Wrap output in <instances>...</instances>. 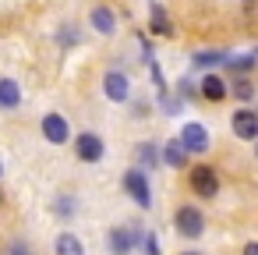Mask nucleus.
Wrapping results in <instances>:
<instances>
[{"instance_id":"obj_1","label":"nucleus","mask_w":258,"mask_h":255,"mask_svg":"<svg viewBox=\"0 0 258 255\" xmlns=\"http://www.w3.org/2000/svg\"><path fill=\"white\" fill-rule=\"evenodd\" d=\"M191 188H195V195H202V198H216L219 195V174L212 170V167H191Z\"/></svg>"},{"instance_id":"obj_2","label":"nucleus","mask_w":258,"mask_h":255,"mask_svg":"<svg viewBox=\"0 0 258 255\" xmlns=\"http://www.w3.org/2000/svg\"><path fill=\"white\" fill-rule=\"evenodd\" d=\"M173 227H177V234H184V237H198V234L205 230V216H202V209H195V206H180L177 216H173Z\"/></svg>"},{"instance_id":"obj_3","label":"nucleus","mask_w":258,"mask_h":255,"mask_svg":"<svg viewBox=\"0 0 258 255\" xmlns=\"http://www.w3.org/2000/svg\"><path fill=\"white\" fill-rule=\"evenodd\" d=\"M230 128H233V135H237V138H244V142H254V138H258V110H247V107L233 110V117H230Z\"/></svg>"},{"instance_id":"obj_4","label":"nucleus","mask_w":258,"mask_h":255,"mask_svg":"<svg viewBox=\"0 0 258 255\" xmlns=\"http://www.w3.org/2000/svg\"><path fill=\"white\" fill-rule=\"evenodd\" d=\"M124 188H127V195L142 206V209H149L152 206V191H149V181H145V174L138 170V167H131L127 174H124Z\"/></svg>"},{"instance_id":"obj_5","label":"nucleus","mask_w":258,"mask_h":255,"mask_svg":"<svg viewBox=\"0 0 258 255\" xmlns=\"http://www.w3.org/2000/svg\"><path fill=\"white\" fill-rule=\"evenodd\" d=\"M180 142H184V149L187 152H205L209 145H212V138H209V131L202 128V124H184V131H180Z\"/></svg>"},{"instance_id":"obj_6","label":"nucleus","mask_w":258,"mask_h":255,"mask_svg":"<svg viewBox=\"0 0 258 255\" xmlns=\"http://www.w3.org/2000/svg\"><path fill=\"white\" fill-rule=\"evenodd\" d=\"M103 138L99 135H92V131H85V135H78V160H85V163H96V160H103Z\"/></svg>"},{"instance_id":"obj_7","label":"nucleus","mask_w":258,"mask_h":255,"mask_svg":"<svg viewBox=\"0 0 258 255\" xmlns=\"http://www.w3.org/2000/svg\"><path fill=\"white\" fill-rule=\"evenodd\" d=\"M43 135H46V142L64 145V142H68V121H64L60 114H46V117H43Z\"/></svg>"},{"instance_id":"obj_8","label":"nucleus","mask_w":258,"mask_h":255,"mask_svg":"<svg viewBox=\"0 0 258 255\" xmlns=\"http://www.w3.org/2000/svg\"><path fill=\"white\" fill-rule=\"evenodd\" d=\"M103 92H106V96H110L113 103H124L131 89H127V78H124L120 71H110V75L103 78Z\"/></svg>"},{"instance_id":"obj_9","label":"nucleus","mask_w":258,"mask_h":255,"mask_svg":"<svg viewBox=\"0 0 258 255\" xmlns=\"http://www.w3.org/2000/svg\"><path fill=\"white\" fill-rule=\"evenodd\" d=\"M135 241H138V237H135V230H127V227H113V230H110V251H113V255H127Z\"/></svg>"},{"instance_id":"obj_10","label":"nucleus","mask_w":258,"mask_h":255,"mask_svg":"<svg viewBox=\"0 0 258 255\" xmlns=\"http://www.w3.org/2000/svg\"><path fill=\"white\" fill-rule=\"evenodd\" d=\"M226 92H230V89H226V82H223L219 75H205V78H202V96H205L209 103L226 99Z\"/></svg>"},{"instance_id":"obj_11","label":"nucleus","mask_w":258,"mask_h":255,"mask_svg":"<svg viewBox=\"0 0 258 255\" xmlns=\"http://www.w3.org/2000/svg\"><path fill=\"white\" fill-rule=\"evenodd\" d=\"M22 103V85L15 78H0V107H18Z\"/></svg>"},{"instance_id":"obj_12","label":"nucleus","mask_w":258,"mask_h":255,"mask_svg":"<svg viewBox=\"0 0 258 255\" xmlns=\"http://www.w3.org/2000/svg\"><path fill=\"white\" fill-rule=\"evenodd\" d=\"M92 29L103 32V36H110V32L117 29V15H113L110 8H92Z\"/></svg>"},{"instance_id":"obj_13","label":"nucleus","mask_w":258,"mask_h":255,"mask_svg":"<svg viewBox=\"0 0 258 255\" xmlns=\"http://www.w3.org/2000/svg\"><path fill=\"white\" fill-rule=\"evenodd\" d=\"M163 160H166L170 167H184V163H187L184 142H180V138H177V142H166V145H163Z\"/></svg>"},{"instance_id":"obj_14","label":"nucleus","mask_w":258,"mask_h":255,"mask_svg":"<svg viewBox=\"0 0 258 255\" xmlns=\"http://www.w3.org/2000/svg\"><path fill=\"white\" fill-rule=\"evenodd\" d=\"M152 32H156V36H166V39L173 36V22L166 18V11H163L159 4H152Z\"/></svg>"},{"instance_id":"obj_15","label":"nucleus","mask_w":258,"mask_h":255,"mask_svg":"<svg viewBox=\"0 0 258 255\" xmlns=\"http://www.w3.org/2000/svg\"><path fill=\"white\" fill-rule=\"evenodd\" d=\"M57 255H85V248L75 234H60L57 237Z\"/></svg>"},{"instance_id":"obj_16","label":"nucleus","mask_w":258,"mask_h":255,"mask_svg":"<svg viewBox=\"0 0 258 255\" xmlns=\"http://www.w3.org/2000/svg\"><path fill=\"white\" fill-rule=\"evenodd\" d=\"M223 61H226L223 54H198V57H195L198 68H212V64H223Z\"/></svg>"},{"instance_id":"obj_17","label":"nucleus","mask_w":258,"mask_h":255,"mask_svg":"<svg viewBox=\"0 0 258 255\" xmlns=\"http://www.w3.org/2000/svg\"><path fill=\"white\" fill-rule=\"evenodd\" d=\"M233 92H237L240 99H251V96H254V89H251V82H244V78H240V82H233Z\"/></svg>"},{"instance_id":"obj_18","label":"nucleus","mask_w":258,"mask_h":255,"mask_svg":"<svg viewBox=\"0 0 258 255\" xmlns=\"http://www.w3.org/2000/svg\"><path fill=\"white\" fill-rule=\"evenodd\" d=\"M145 251H149V255H159V244H156V237H145Z\"/></svg>"},{"instance_id":"obj_19","label":"nucleus","mask_w":258,"mask_h":255,"mask_svg":"<svg viewBox=\"0 0 258 255\" xmlns=\"http://www.w3.org/2000/svg\"><path fill=\"white\" fill-rule=\"evenodd\" d=\"M244 255H258V241H247L244 244Z\"/></svg>"},{"instance_id":"obj_20","label":"nucleus","mask_w":258,"mask_h":255,"mask_svg":"<svg viewBox=\"0 0 258 255\" xmlns=\"http://www.w3.org/2000/svg\"><path fill=\"white\" fill-rule=\"evenodd\" d=\"M11 255H29V248L25 244H11Z\"/></svg>"},{"instance_id":"obj_21","label":"nucleus","mask_w":258,"mask_h":255,"mask_svg":"<svg viewBox=\"0 0 258 255\" xmlns=\"http://www.w3.org/2000/svg\"><path fill=\"white\" fill-rule=\"evenodd\" d=\"M184 255H202V251H184Z\"/></svg>"},{"instance_id":"obj_22","label":"nucleus","mask_w":258,"mask_h":255,"mask_svg":"<svg viewBox=\"0 0 258 255\" xmlns=\"http://www.w3.org/2000/svg\"><path fill=\"white\" fill-rule=\"evenodd\" d=\"M254 152H258V145H254Z\"/></svg>"}]
</instances>
